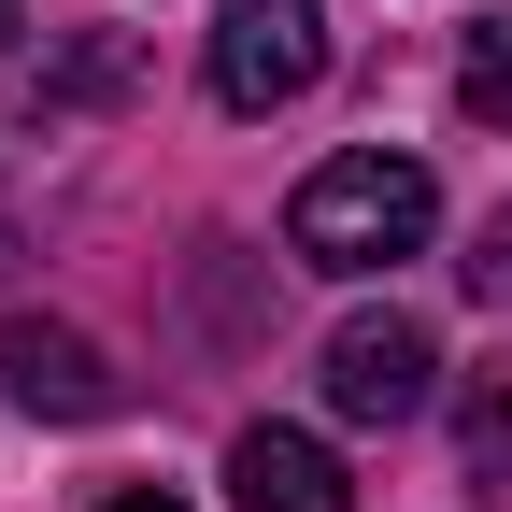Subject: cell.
<instances>
[{"instance_id": "cell-1", "label": "cell", "mask_w": 512, "mask_h": 512, "mask_svg": "<svg viewBox=\"0 0 512 512\" xmlns=\"http://www.w3.org/2000/svg\"><path fill=\"white\" fill-rule=\"evenodd\" d=\"M427 228H441L427 157H384V143H370V157H328V171L285 200V242L313 256V271H399Z\"/></svg>"}, {"instance_id": "cell-2", "label": "cell", "mask_w": 512, "mask_h": 512, "mask_svg": "<svg viewBox=\"0 0 512 512\" xmlns=\"http://www.w3.org/2000/svg\"><path fill=\"white\" fill-rule=\"evenodd\" d=\"M328 72V0H228L214 15V100L228 114H285Z\"/></svg>"}, {"instance_id": "cell-3", "label": "cell", "mask_w": 512, "mask_h": 512, "mask_svg": "<svg viewBox=\"0 0 512 512\" xmlns=\"http://www.w3.org/2000/svg\"><path fill=\"white\" fill-rule=\"evenodd\" d=\"M427 399H441V356L413 313H342L328 328V413L342 427H413Z\"/></svg>"}, {"instance_id": "cell-4", "label": "cell", "mask_w": 512, "mask_h": 512, "mask_svg": "<svg viewBox=\"0 0 512 512\" xmlns=\"http://www.w3.org/2000/svg\"><path fill=\"white\" fill-rule=\"evenodd\" d=\"M0 399H15V413H57V427H100L128 384H114V356H100L86 328H43V313H15V328H0Z\"/></svg>"}, {"instance_id": "cell-5", "label": "cell", "mask_w": 512, "mask_h": 512, "mask_svg": "<svg viewBox=\"0 0 512 512\" xmlns=\"http://www.w3.org/2000/svg\"><path fill=\"white\" fill-rule=\"evenodd\" d=\"M228 498H242V512H356L342 456H328L313 427H242V441H228Z\"/></svg>"}, {"instance_id": "cell-6", "label": "cell", "mask_w": 512, "mask_h": 512, "mask_svg": "<svg viewBox=\"0 0 512 512\" xmlns=\"http://www.w3.org/2000/svg\"><path fill=\"white\" fill-rule=\"evenodd\" d=\"M456 114H470V128H512V15L470 29V57H456Z\"/></svg>"}, {"instance_id": "cell-7", "label": "cell", "mask_w": 512, "mask_h": 512, "mask_svg": "<svg viewBox=\"0 0 512 512\" xmlns=\"http://www.w3.org/2000/svg\"><path fill=\"white\" fill-rule=\"evenodd\" d=\"M470 470H484V484L512 470V356H498V370L470 384Z\"/></svg>"}, {"instance_id": "cell-8", "label": "cell", "mask_w": 512, "mask_h": 512, "mask_svg": "<svg viewBox=\"0 0 512 512\" xmlns=\"http://www.w3.org/2000/svg\"><path fill=\"white\" fill-rule=\"evenodd\" d=\"M456 271H470V299H498V285H512V214H484V228H470Z\"/></svg>"}, {"instance_id": "cell-9", "label": "cell", "mask_w": 512, "mask_h": 512, "mask_svg": "<svg viewBox=\"0 0 512 512\" xmlns=\"http://www.w3.org/2000/svg\"><path fill=\"white\" fill-rule=\"evenodd\" d=\"M100 512H185V498H171V484H128V498H100Z\"/></svg>"}, {"instance_id": "cell-10", "label": "cell", "mask_w": 512, "mask_h": 512, "mask_svg": "<svg viewBox=\"0 0 512 512\" xmlns=\"http://www.w3.org/2000/svg\"><path fill=\"white\" fill-rule=\"evenodd\" d=\"M15 15H29V0H0V43H15Z\"/></svg>"}]
</instances>
